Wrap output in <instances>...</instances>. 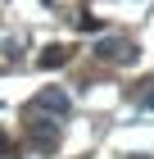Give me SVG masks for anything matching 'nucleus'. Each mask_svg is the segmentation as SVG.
<instances>
[{"label": "nucleus", "mask_w": 154, "mask_h": 159, "mask_svg": "<svg viewBox=\"0 0 154 159\" xmlns=\"http://www.w3.org/2000/svg\"><path fill=\"white\" fill-rule=\"evenodd\" d=\"M95 59H113V64H131L136 59V46L131 41H118V37H104L95 46Z\"/></svg>", "instance_id": "nucleus-1"}, {"label": "nucleus", "mask_w": 154, "mask_h": 159, "mask_svg": "<svg viewBox=\"0 0 154 159\" xmlns=\"http://www.w3.org/2000/svg\"><path fill=\"white\" fill-rule=\"evenodd\" d=\"M32 114H68V96L64 91H41L32 100Z\"/></svg>", "instance_id": "nucleus-2"}, {"label": "nucleus", "mask_w": 154, "mask_h": 159, "mask_svg": "<svg viewBox=\"0 0 154 159\" xmlns=\"http://www.w3.org/2000/svg\"><path fill=\"white\" fill-rule=\"evenodd\" d=\"M41 68H59V64H68V46H50V50H41Z\"/></svg>", "instance_id": "nucleus-3"}, {"label": "nucleus", "mask_w": 154, "mask_h": 159, "mask_svg": "<svg viewBox=\"0 0 154 159\" xmlns=\"http://www.w3.org/2000/svg\"><path fill=\"white\" fill-rule=\"evenodd\" d=\"M55 141H59V127H36L32 132V146L36 150H55Z\"/></svg>", "instance_id": "nucleus-4"}, {"label": "nucleus", "mask_w": 154, "mask_h": 159, "mask_svg": "<svg viewBox=\"0 0 154 159\" xmlns=\"http://www.w3.org/2000/svg\"><path fill=\"white\" fill-rule=\"evenodd\" d=\"M77 27H82V32H100V18H91V14H82V18H77Z\"/></svg>", "instance_id": "nucleus-5"}, {"label": "nucleus", "mask_w": 154, "mask_h": 159, "mask_svg": "<svg viewBox=\"0 0 154 159\" xmlns=\"http://www.w3.org/2000/svg\"><path fill=\"white\" fill-rule=\"evenodd\" d=\"M127 159H150V155H127Z\"/></svg>", "instance_id": "nucleus-6"}, {"label": "nucleus", "mask_w": 154, "mask_h": 159, "mask_svg": "<svg viewBox=\"0 0 154 159\" xmlns=\"http://www.w3.org/2000/svg\"><path fill=\"white\" fill-rule=\"evenodd\" d=\"M150 109H154V96H150Z\"/></svg>", "instance_id": "nucleus-7"}]
</instances>
